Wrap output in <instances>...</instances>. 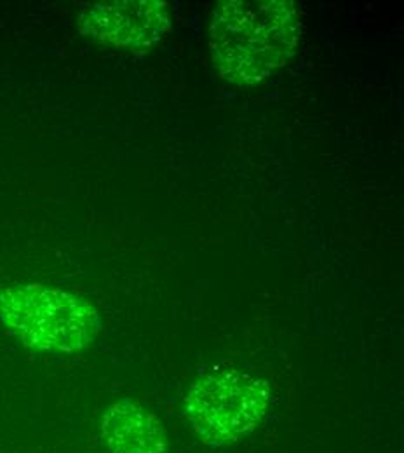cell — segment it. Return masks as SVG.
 <instances>
[{
	"label": "cell",
	"mask_w": 404,
	"mask_h": 453,
	"mask_svg": "<svg viewBox=\"0 0 404 453\" xmlns=\"http://www.w3.org/2000/svg\"><path fill=\"white\" fill-rule=\"evenodd\" d=\"M303 32L301 9L291 0H227L213 12L210 48L227 82L256 86L283 68Z\"/></svg>",
	"instance_id": "6da1fadb"
},
{
	"label": "cell",
	"mask_w": 404,
	"mask_h": 453,
	"mask_svg": "<svg viewBox=\"0 0 404 453\" xmlns=\"http://www.w3.org/2000/svg\"><path fill=\"white\" fill-rule=\"evenodd\" d=\"M102 436L109 453H166L161 422L131 399H122L109 408Z\"/></svg>",
	"instance_id": "5b68a950"
},
{
	"label": "cell",
	"mask_w": 404,
	"mask_h": 453,
	"mask_svg": "<svg viewBox=\"0 0 404 453\" xmlns=\"http://www.w3.org/2000/svg\"><path fill=\"white\" fill-rule=\"evenodd\" d=\"M271 388L265 380L232 365L201 375L185 396V417L213 447H229L265 417Z\"/></svg>",
	"instance_id": "3957f363"
},
{
	"label": "cell",
	"mask_w": 404,
	"mask_h": 453,
	"mask_svg": "<svg viewBox=\"0 0 404 453\" xmlns=\"http://www.w3.org/2000/svg\"><path fill=\"white\" fill-rule=\"evenodd\" d=\"M80 32L116 48L143 50L172 30V12L161 0H109L88 5L79 18Z\"/></svg>",
	"instance_id": "277c9868"
},
{
	"label": "cell",
	"mask_w": 404,
	"mask_h": 453,
	"mask_svg": "<svg viewBox=\"0 0 404 453\" xmlns=\"http://www.w3.org/2000/svg\"><path fill=\"white\" fill-rule=\"evenodd\" d=\"M0 323L25 345L46 352L82 350L102 326L89 302L44 284L0 288Z\"/></svg>",
	"instance_id": "7a4b0ae2"
}]
</instances>
